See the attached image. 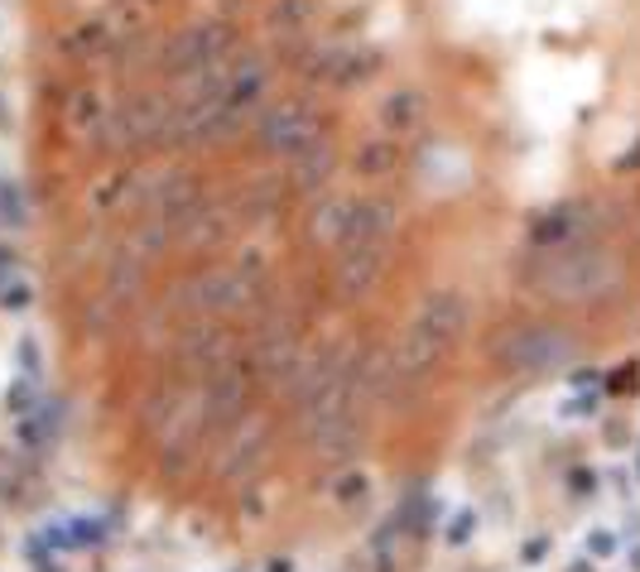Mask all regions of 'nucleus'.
<instances>
[{"instance_id": "obj_1", "label": "nucleus", "mask_w": 640, "mask_h": 572, "mask_svg": "<svg viewBox=\"0 0 640 572\" xmlns=\"http://www.w3.org/2000/svg\"><path fill=\"white\" fill-rule=\"evenodd\" d=\"M467 318H473V308L457 289H429L400 327V337L381 357H371V399H395L409 385L429 381L443 366V357L457 347Z\"/></svg>"}, {"instance_id": "obj_2", "label": "nucleus", "mask_w": 640, "mask_h": 572, "mask_svg": "<svg viewBox=\"0 0 640 572\" xmlns=\"http://www.w3.org/2000/svg\"><path fill=\"white\" fill-rule=\"evenodd\" d=\"M530 294L554 308H597L626 289V255L602 236H587L569 250L530 255Z\"/></svg>"}, {"instance_id": "obj_3", "label": "nucleus", "mask_w": 640, "mask_h": 572, "mask_svg": "<svg viewBox=\"0 0 640 572\" xmlns=\"http://www.w3.org/2000/svg\"><path fill=\"white\" fill-rule=\"evenodd\" d=\"M260 299H265V255L256 246H236L226 260L193 270L174 294L178 313H188V318H222V323L256 313Z\"/></svg>"}, {"instance_id": "obj_4", "label": "nucleus", "mask_w": 640, "mask_h": 572, "mask_svg": "<svg viewBox=\"0 0 640 572\" xmlns=\"http://www.w3.org/2000/svg\"><path fill=\"white\" fill-rule=\"evenodd\" d=\"M366 419H371V357L357 351L352 366L342 375V385L304 419L313 457L328 462V467L357 462L361 443H366Z\"/></svg>"}, {"instance_id": "obj_5", "label": "nucleus", "mask_w": 640, "mask_h": 572, "mask_svg": "<svg viewBox=\"0 0 640 572\" xmlns=\"http://www.w3.org/2000/svg\"><path fill=\"white\" fill-rule=\"evenodd\" d=\"M304 231L318 250H342V246H357V241H385L395 246L400 236V207L385 192H323L313 198L309 217H304Z\"/></svg>"}, {"instance_id": "obj_6", "label": "nucleus", "mask_w": 640, "mask_h": 572, "mask_svg": "<svg viewBox=\"0 0 640 572\" xmlns=\"http://www.w3.org/2000/svg\"><path fill=\"white\" fill-rule=\"evenodd\" d=\"M144 34H150V0H116V5L58 30L54 48L68 63H116V58L136 54Z\"/></svg>"}, {"instance_id": "obj_7", "label": "nucleus", "mask_w": 640, "mask_h": 572, "mask_svg": "<svg viewBox=\"0 0 640 572\" xmlns=\"http://www.w3.org/2000/svg\"><path fill=\"white\" fill-rule=\"evenodd\" d=\"M491 361L515 375H554L583 361V342L559 323H511L491 342Z\"/></svg>"}, {"instance_id": "obj_8", "label": "nucleus", "mask_w": 640, "mask_h": 572, "mask_svg": "<svg viewBox=\"0 0 640 572\" xmlns=\"http://www.w3.org/2000/svg\"><path fill=\"white\" fill-rule=\"evenodd\" d=\"M241 44L246 39H241V30L232 20L208 15V20H193L184 30L164 34L150 54V68L160 82H174V78H188V72H202V68L222 63V58H232Z\"/></svg>"}, {"instance_id": "obj_9", "label": "nucleus", "mask_w": 640, "mask_h": 572, "mask_svg": "<svg viewBox=\"0 0 640 572\" xmlns=\"http://www.w3.org/2000/svg\"><path fill=\"white\" fill-rule=\"evenodd\" d=\"M251 144L270 160H294V154L313 150L318 140H328V112L313 96H270V102L251 120Z\"/></svg>"}, {"instance_id": "obj_10", "label": "nucleus", "mask_w": 640, "mask_h": 572, "mask_svg": "<svg viewBox=\"0 0 640 572\" xmlns=\"http://www.w3.org/2000/svg\"><path fill=\"white\" fill-rule=\"evenodd\" d=\"M193 385H198V409H202V419H208V433L217 437L256 409V385L260 381H256V371H251L246 351H236V357H226L222 366L202 371Z\"/></svg>"}, {"instance_id": "obj_11", "label": "nucleus", "mask_w": 640, "mask_h": 572, "mask_svg": "<svg viewBox=\"0 0 640 572\" xmlns=\"http://www.w3.org/2000/svg\"><path fill=\"white\" fill-rule=\"evenodd\" d=\"M270 453H275V419L256 405L246 419H236L226 433H217L212 471H217V481H226V486H246L260 477Z\"/></svg>"}, {"instance_id": "obj_12", "label": "nucleus", "mask_w": 640, "mask_h": 572, "mask_svg": "<svg viewBox=\"0 0 640 572\" xmlns=\"http://www.w3.org/2000/svg\"><path fill=\"white\" fill-rule=\"evenodd\" d=\"M241 351H246V361H251V371H256L260 385L284 389L289 375H294L299 361H304L309 342H304V332H299L294 318H284V313H265L260 327L251 332V342Z\"/></svg>"}, {"instance_id": "obj_13", "label": "nucleus", "mask_w": 640, "mask_h": 572, "mask_svg": "<svg viewBox=\"0 0 640 572\" xmlns=\"http://www.w3.org/2000/svg\"><path fill=\"white\" fill-rule=\"evenodd\" d=\"M352 357H357V347H347V342H318V347H309L304 361H299V371L289 375V385L280 389V395L289 399V409H294L299 419H309V413L318 409L337 385H342V375H347V366H352Z\"/></svg>"}, {"instance_id": "obj_14", "label": "nucleus", "mask_w": 640, "mask_h": 572, "mask_svg": "<svg viewBox=\"0 0 640 572\" xmlns=\"http://www.w3.org/2000/svg\"><path fill=\"white\" fill-rule=\"evenodd\" d=\"M381 72V54L366 44H304V78L328 92H357Z\"/></svg>"}, {"instance_id": "obj_15", "label": "nucleus", "mask_w": 640, "mask_h": 572, "mask_svg": "<svg viewBox=\"0 0 640 572\" xmlns=\"http://www.w3.org/2000/svg\"><path fill=\"white\" fill-rule=\"evenodd\" d=\"M236 351H241V337H236L232 323L188 318V323H178V332H174V371H184V375L198 381L202 371L222 366V361L236 357Z\"/></svg>"}, {"instance_id": "obj_16", "label": "nucleus", "mask_w": 640, "mask_h": 572, "mask_svg": "<svg viewBox=\"0 0 640 572\" xmlns=\"http://www.w3.org/2000/svg\"><path fill=\"white\" fill-rule=\"evenodd\" d=\"M391 246L385 241H357V246L333 250V294L342 303L371 299L391 275Z\"/></svg>"}, {"instance_id": "obj_17", "label": "nucleus", "mask_w": 640, "mask_h": 572, "mask_svg": "<svg viewBox=\"0 0 640 572\" xmlns=\"http://www.w3.org/2000/svg\"><path fill=\"white\" fill-rule=\"evenodd\" d=\"M597 236V222H593V202L573 198V202H559L549 212H539L525 231V255H554V250H569L578 241Z\"/></svg>"}, {"instance_id": "obj_18", "label": "nucleus", "mask_w": 640, "mask_h": 572, "mask_svg": "<svg viewBox=\"0 0 640 572\" xmlns=\"http://www.w3.org/2000/svg\"><path fill=\"white\" fill-rule=\"evenodd\" d=\"M116 92L102 87V82H72V87L58 96V120H63V130L78 144H96V136H102V120L106 112H112Z\"/></svg>"}, {"instance_id": "obj_19", "label": "nucleus", "mask_w": 640, "mask_h": 572, "mask_svg": "<svg viewBox=\"0 0 640 572\" xmlns=\"http://www.w3.org/2000/svg\"><path fill=\"white\" fill-rule=\"evenodd\" d=\"M236 231H241V222H236L232 202H222L212 192V198L202 202L184 226H178V250H188V255H217L222 246H232Z\"/></svg>"}, {"instance_id": "obj_20", "label": "nucleus", "mask_w": 640, "mask_h": 572, "mask_svg": "<svg viewBox=\"0 0 640 572\" xmlns=\"http://www.w3.org/2000/svg\"><path fill=\"white\" fill-rule=\"evenodd\" d=\"M424 126H429V96L419 87H395V92L381 96V106H376V130L381 136L405 144V136H419Z\"/></svg>"}, {"instance_id": "obj_21", "label": "nucleus", "mask_w": 640, "mask_h": 572, "mask_svg": "<svg viewBox=\"0 0 640 572\" xmlns=\"http://www.w3.org/2000/svg\"><path fill=\"white\" fill-rule=\"evenodd\" d=\"M333 174H337V150H333V140H318L313 150L304 154H294V160H284V184L294 198H323L333 184Z\"/></svg>"}, {"instance_id": "obj_22", "label": "nucleus", "mask_w": 640, "mask_h": 572, "mask_svg": "<svg viewBox=\"0 0 640 572\" xmlns=\"http://www.w3.org/2000/svg\"><path fill=\"white\" fill-rule=\"evenodd\" d=\"M313 24H318V0H270L265 10V34L280 48H304Z\"/></svg>"}, {"instance_id": "obj_23", "label": "nucleus", "mask_w": 640, "mask_h": 572, "mask_svg": "<svg viewBox=\"0 0 640 572\" xmlns=\"http://www.w3.org/2000/svg\"><path fill=\"white\" fill-rule=\"evenodd\" d=\"M400 168H405V144L381 136V130H371L352 154V174L366 178V184H391V178H400Z\"/></svg>"}, {"instance_id": "obj_24", "label": "nucleus", "mask_w": 640, "mask_h": 572, "mask_svg": "<svg viewBox=\"0 0 640 572\" xmlns=\"http://www.w3.org/2000/svg\"><path fill=\"white\" fill-rule=\"evenodd\" d=\"M284 198H294L284 178L260 174V178H251L246 188H236V198H226V202H232L236 222L246 226V222H260V217H275V212H280V207H284Z\"/></svg>"}, {"instance_id": "obj_25", "label": "nucleus", "mask_w": 640, "mask_h": 572, "mask_svg": "<svg viewBox=\"0 0 640 572\" xmlns=\"http://www.w3.org/2000/svg\"><path fill=\"white\" fill-rule=\"evenodd\" d=\"M621 549H626V534L617 525H597V529H587V539H583L587 563H617Z\"/></svg>"}, {"instance_id": "obj_26", "label": "nucleus", "mask_w": 640, "mask_h": 572, "mask_svg": "<svg viewBox=\"0 0 640 572\" xmlns=\"http://www.w3.org/2000/svg\"><path fill=\"white\" fill-rule=\"evenodd\" d=\"M366 491H371V477L357 467V462L337 467V477H333V501L337 505H361V501H366Z\"/></svg>"}, {"instance_id": "obj_27", "label": "nucleus", "mask_w": 640, "mask_h": 572, "mask_svg": "<svg viewBox=\"0 0 640 572\" xmlns=\"http://www.w3.org/2000/svg\"><path fill=\"white\" fill-rule=\"evenodd\" d=\"M473 534H477V520H473V510H457V515L449 520V529H443V539H449V544H457V549H463V544L473 539Z\"/></svg>"}, {"instance_id": "obj_28", "label": "nucleus", "mask_w": 640, "mask_h": 572, "mask_svg": "<svg viewBox=\"0 0 640 572\" xmlns=\"http://www.w3.org/2000/svg\"><path fill=\"white\" fill-rule=\"evenodd\" d=\"M569 495L573 501H587V495H597V477L587 467H573L569 471Z\"/></svg>"}, {"instance_id": "obj_29", "label": "nucleus", "mask_w": 640, "mask_h": 572, "mask_svg": "<svg viewBox=\"0 0 640 572\" xmlns=\"http://www.w3.org/2000/svg\"><path fill=\"white\" fill-rule=\"evenodd\" d=\"M607 491H612V495H621V501H631V495H636L631 471H612V477H607Z\"/></svg>"}, {"instance_id": "obj_30", "label": "nucleus", "mask_w": 640, "mask_h": 572, "mask_svg": "<svg viewBox=\"0 0 640 572\" xmlns=\"http://www.w3.org/2000/svg\"><path fill=\"white\" fill-rule=\"evenodd\" d=\"M545 553H549V539H545V534H539L535 544H525V549H521L525 563H545Z\"/></svg>"}, {"instance_id": "obj_31", "label": "nucleus", "mask_w": 640, "mask_h": 572, "mask_svg": "<svg viewBox=\"0 0 640 572\" xmlns=\"http://www.w3.org/2000/svg\"><path fill=\"white\" fill-rule=\"evenodd\" d=\"M597 409V395H578V399H563V413H593Z\"/></svg>"}, {"instance_id": "obj_32", "label": "nucleus", "mask_w": 640, "mask_h": 572, "mask_svg": "<svg viewBox=\"0 0 640 572\" xmlns=\"http://www.w3.org/2000/svg\"><path fill=\"white\" fill-rule=\"evenodd\" d=\"M621 558H626V572H640V539H626Z\"/></svg>"}, {"instance_id": "obj_33", "label": "nucleus", "mask_w": 640, "mask_h": 572, "mask_svg": "<svg viewBox=\"0 0 640 572\" xmlns=\"http://www.w3.org/2000/svg\"><path fill=\"white\" fill-rule=\"evenodd\" d=\"M636 164H640V140H636V150H631V154H626V160H621V168H626V174H631Z\"/></svg>"}, {"instance_id": "obj_34", "label": "nucleus", "mask_w": 640, "mask_h": 572, "mask_svg": "<svg viewBox=\"0 0 640 572\" xmlns=\"http://www.w3.org/2000/svg\"><path fill=\"white\" fill-rule=\"evenodd\" d=\"M631 481H636V491H640V447H636V462H631Z\"/></svg>"}, {"instance_id": "obj_35", "label": "nucleus", "mask_w": 640, "mask_h": 572, "mask_svg": "<svg viewBox=\"0 0 640 572\" xmlns=\"http://www.w3.org/2000/svg\"><path fill=\"white\" fill-rule=\"evenodd\" d=\"M150 5H154V0H150Z\"/></svg>"}]
</instances>
